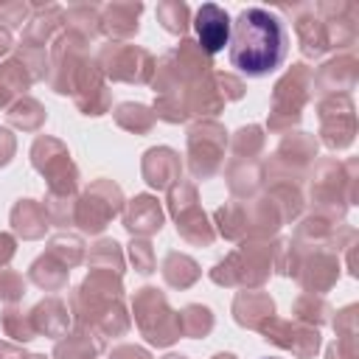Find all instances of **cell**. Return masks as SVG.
Listing matches in <instances>:
<instances>
[{
    "label": "cell",
    "mask_w": 359,
    "mask_h": 359,
    "mask_svg": "<svg viewBox=\"0 0 359 359\" xmlns=\"http://www.w3.org/2000/svg\"><path fill=\"white\" fill-rule=\"evenodd\" d=\"M194 31H196V39L205 48V53L213 56V53L224 50L230 42V17L216 3H205L194 17Z\"/></svg>",
    "instance_id": "cell-2"
},
{
    "label": "cell",
    "mask_w": 359,
    "mask_h": 359,
    "mask_svg": "<svg viewBox=\"0 0 359 359\" xmlns=\"http://www.w3.org/2000/svg\"><path fill=\"white\" fill-rule=\"evenodd\" d=\"M286 53H289V31L275 11L244 8L230 22L227 56L241 76L264 79L286 62Z\"/></svg>",
    "instance_id": "cell-1"
}]
</instances>
